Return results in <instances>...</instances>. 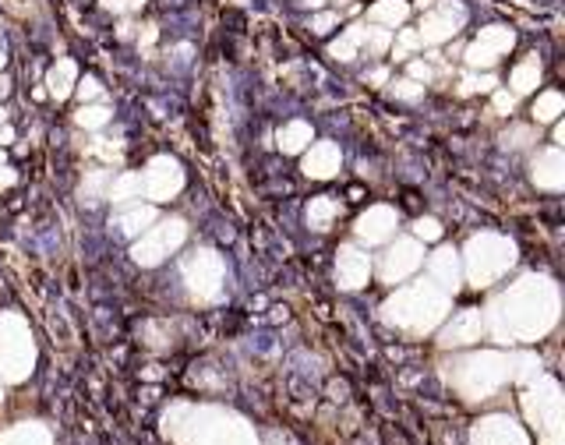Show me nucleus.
Instances as JSON below:
<instances>
[{"mask_svg": "<svg viewBox=\"0 0 565 445\" xmlns=\"http://www.w3.org/2000/svg\"><path fill=\"white\" fill-rule=\"evenodd\" d=\"M463 22H467V8L456 4V0H445V4H438L431 15H424L417 36H421V43L435 46V43H445V39L456 36Z\"/></svg>", "mask_w": 565, "mask_h": 445, "instance_id": "f257e3e1", "label": "nucleus"}, {"mask_svg": "<svg viewBox=\"0 0 565 445\" xmlns=\"http://www.w3.org/2000/svg\"><path fill=\"white\" fill-rule=\"evenodd\" d=\"M513 43H516L513 29L488 25V29H481V36L467 46V64H470V68H491V64L502 57V53L513 50Z\"/></svg>", "mask_w": 565, "mask_h": 445, "instance_id": "f03ea898", "label": "nucleus"}, {"mask_svg": "<svg viewBox=\"0 0 565 445\" xmlns=\"http://www.w3.org/2000/svg\"><path fill=\"white\" fill-rule=\"evenodd\" d=\"M181 237H184V222H181V219L163 222V230H159L156 237H145V241L135 248V258H138L142 265H156V262L166 255V248L181 244Z\"/></svg>", "mask_w": 565, "mask_h": 445, "instance_id": "7ed1b4c3", "label": "nucleus"}, {"mask_svg": "<svg viewBox=\"0 0 565 445\" xmlns=\"http://www.w3.org/2000/svg\"><path fill=\"white\" fill-rule=\"evenodd\" d=\"M142 184L149 188L152 198H166V195H174V191L184 184V177H181V166H177L174 159H156V163L149 166V174H145Z\"/></svg>", "mask_w": 565, "mask_h": 445, "instance_id": "20e7f679", "label": "nucleus"}, {"mask_svg": "<svg viewBox=\"0 0 565 445\" xmlns=\"http://www.w3.org/2000/svg\"><path fill=\"white\" fill-rule=\"evenodd\" d=\"M421 265V248L414 244V241H400L389 255H385V265H382V276L389 283H396V280H403L407 272H414Z\"/></svg>", "mask_w": 565, "mask_h": 445, "instance_id": "39448f33", "label": "nucleus"}, {"mask_svg": "<svg viewBox=\"0 0 565 445\" xmlns=\"http://www.w3.org/2000/svg\"><path fill=\"white\" fill-rule=\"evenodd\" d=\"M392 227H396V216H392L389 209H371L368 216H361L357 234H361L368 244H378V241H385V237L392 234Z\"/></svg>", "mask_w": 565, "mask_h": 445, "instance_id": "423d86ee", "label": "nucleus"}, {"mask_svg": "<svg viewBox=\"0 0 565 445\" xmlns=\"http://www.w3.org/2000/svg\"><path fill=\"white\" fill-rule=\"evenodd\" d=\"M304 170H308L311 177H332V174L339 170V149H336L332 142L315 145V149L308 152V159H304Z\"/></svg>", "mask_w": 565, "mask_h": 445, "instance_id": "0eeeda50", "label": "nucleus"}, {"mask_svg": "<svg viewBox=\"0 0 565 445\" xmlns=\"http://www.w3.org/2000/svg\"><path fill=\"white\" fill-rule=\"evenodd\" d=\"M364 280H368V258L357 255L354 248H343V251H339V283L354 290Z\"/></svg>", "mask_w": 565, "mask_h": 445, "instance_id": "6e6552de", "label": "nucleus"}, {"mask_svg": "<svg viewBox=\"0 0 565 445\" xmlns=\"http://www.w3.org/2000/svg\"><path fill=\"white\" fill-rule=\"evenodd\" d=\"M407 15H410V4H407V0H378V4H371V11H368V18H371L375 25H389V29L403 25Z\"/></svg>", "mask_w": 565, "mask_h": 445, "instance_id": "1a4fd4ad", "label": "nucleus"}, {"mask_svg": "<svg viewBox=\"0 0 565 445\" xmlns=\"http://www.w3.org/2000/svg\"><path fill=\"white\" fill-rule=\"evenodd\" d=\"M75 78H78V68H75L71 61H56V64L50 68V75H46V85H50V92H53L56 99H64V96L75 89Z\"/></svg>", "mask_w": 565, "mask_h": 445, "instance_id": "9d476101", "label": "nucleus"}, {"mask_svg": "<svg viewBox=\"0 0 565 445\" xmlns=\"http://www.w3.org/2000/svg\"><path fill=\"white\" fill-rule=\"evenodd\" d=\"M534 181L541 188H562V156L558 152H544L534 166Z\"/></svg>", "mask_w": 565, "mask_h": 445, "instance_id": "9b49d317", "label": "nucleus"}, {"mask_svg": "<svg viewBox=\"0 0 565 445\" xmlns=\"http://www.w3.org/2000/svg\"><path fill=\"white\" fill-rule=\"evenodd\" d=\"M361 43H364V25H350L343 36L329 46V53H332L336 61H354L357 50H361Z\"/></svg>", "mask_w": 565, "mask_h": 445, "instance_id": "f8f14e48", "label": "nucleus"}, {"mask_svg": "<svg viewBox=\"0 0 565 445\" xmlns=\"http://www.w3.org/2000/svg\"><path fill=\"white\" fill-rule=\"evenodd\" d=\"M537 85H541V61L530 57V61L516 64V71H513V89H516V92H534Z\"/></svg>", "mask_w": 565, "mask_h": 445, "instance_id": "ddd939ff", "label": "nucleus"}, {"mask_svg": "<svg viewBox=\"0 0 565 445\" xmlns=\"http://www.w3.org/2000/svg\"><path fill=\"white\" fill-rule=\"evenodd\" d=\"M431 272L438 276V280H445V287H452L456 290V251H438L435 258H431Z\"/></svg>", "mask_w": 565, "mask_h": 445, "instance_id": "4468645a", "label": "nucleus"}, {"mask_svg": "<svg viewBox=\"0 0 565 445\" xmlns=\"http://www.w3.org/2000/svg\"><path fill=\"white\" fill-rule=\"evenodd\" d=\"M308 142H311V128H308V124H290V128H282V131H279V145H282V152H301Z\"/></svg>", "mask_w": 565, "mask_h": 445, "instance_id": "2eb2a0df", "label": "nucleus"}, {"mask_svg": "<svg viewBox=\"0 0 565 445\" xmlns=\"http://www.w3.org/2000/svg\"><path fill=\"white\" fill-rule=\"evenodd\" d=\"M332 216H336V202H329V198H315L311 209H308V219H311L315 230H325Z\"/></svg>", "mask_w": 565, "mask_h": 445, "instance_id": "dca6fc26", "label": "nucleus"}, {"mask_svg": "<svg viewBox=\"0 0 565 445\" xmlns=\"http://www.w3.org/2000/svg\"><path fill=\"white\" fill-rule=\"evenodd\" d=\"M562 114V96L558 92H544L537 103H534V117L537 121H555Z\"/></svg>", "mask_w": 565, "mask_h": 445, "instance_id": "f3484780", "label": "nucleus"}, {"mask_svg": "<svg viewBox=\"0 0 565 445\" xmlns=\"http://www.w3.org/2000/svg\"><path fill=\"white\" fill-rule=\"evenodd\" d=\"M131 195H142V177H135V174H124L117 184L110 188V198L113 202H128Z\"/></svg>", "mask_w": 565, "mask_h": 445, "instance_id": "a211bd4d", "label": "nucleus"}, {"mask_svg": "<svg viewBox=\"0 0 565 445\" xmlns=\"http://www.w3.org/2000/svg\"><path fill=\"white\" fill-rule=\"evenodd\" d=\"M110 121V110L106 106H82L78 110V124L82 128H103Z\"/></svg>", "mask_w": 565, "mask_h": 445, "instance_id": "6ab92c4d", "label": "nucleus"}, {"mask_svg": "<svg viewBox=\"0 0 565 445\" xmlns=\"http://www.w3.org/2000/svg\"><path fill=\"white\" fill-rule=\"evenodd\" d=\"M149 219H152V209H135V212L121 216L117 227H121L124 234H138V230H145V222H149Z\"/></svg>", "mask_w": 565, "mask_h": 445, "instance_id": "aec40b11", "label": "nucleus"}, {"mask_svg": "<svg viewBox=\"0 0 565 445\" xmlns=\"http://www.w3.org/2000/svg\"><path fill=\"white\" fill-rule=\"evenodd\" d=\"M495 85H498L495 75H470V78L460 82V92H463V96H474V92H491Z\"/></svg>", "mask_w": 565, "mask_h": 445, "instance_id": "412c9836", "label": "nucleus"}, {"mask_svg": "<svg viewBox=\"0 0 565 445\" xmlns=\"http://www.w3.org/2000/svg\"><path fill=\"white\" fill-rule=\"evenodd\" d=\"M364 43H368L371 53H382V50H389L392 36L385 32V25H371V29H364Z\"/></svg>", "mask_w": 565, "mask_h": 445, "instance_id": "4be33fe9", "label": "nucleus"}, {"mask_svg": "<svg viewBox=\"0 0 565 445\" xmlns=\"http://www.w3.org/2000/svg\"><path fill=\"white\" fill-rule=\"evenodd\" d=\"M424 43H421V36H417V29H403L400 32V46H396V61H407V53H414V50H421Z\"/></svg>", "mask_w": 565, "mask_h": 445, "instance_id": "5701e85b", "label": "nucleus"}, {"mask_svg": "<svg viewBox=\"0 0 565 445\" xmlns=\"http://www.w3.org/2000/svg\"><path fill=\"white\" fill-rule=\"evenodd\" d=\"M392 92L400 96V99H417V96L424 92V85H417L414 78H403V82H396V85H392Z\"/></svg>", "mask_w": 565, "mask_h": 445, "instance_id": "b1692460", "label": "nucleus"}, {"mask_svg": "<svg viewBox=\"0 0 565 445\" xmlns=\"http://www.w3.org/2000/svg\"><path fill=\"white\" fill-rule=\"evenodd\" d=\"M438 234H442V227H438L435 219H421V222H417V237H424V241H435Z\"/></svg>", "mask_w": 565, "mask_h": 445, "instance_id": "393cba45", "label": "nucleus"}, {"mask_svg": "<svg viewBox=\"0 0 565 445\" xmlns=\"http://www.w3.org/2000/svg\"><path fill=\"white\" fill-rule=\"evenodd\" d=\"M103 184H106V174H92V177H89V184L82 188V195H85L89 202H96V195H99V188H103Z\"/></svg>", "mask_w": 565, "mask_h": 445, "instance_id": "a878e982", "label": "nucleus"}, {"mask_svg": "<svg viewBox=\"0 0 565 445\" xmlns=\"http://www.w3.org/2000/svg\"><path fill=\"white\" fill-rule=\"evenodd\" d=\"M336 22H339V15H318V18L311 22V29H315L318 36H325V32H329V29H332Z\"/></svg>", "mask_w": 565, "mask_h": 445, "instance_id": "bb28decb", "label": "nucleus"}, {"mask_svg": "<svg viewBox=\"0 0 565 445\" xmlns=\"http://www.w3.org/2000/svg\"><path fill=\"white\" fill-rule=\"evenodd\" d=\"M78 96H82V103H85V99H96V96H99V82H96V78H85V82L78 85Z\"/></svg>", "mask_w": 565, "mask_h": 445, "instance_id": "cd10ccee", "label": "nucleus"}, {"mask_svg": "<svg viewBox=\"0 0 565 445\" xmlns=\"http://www.w3.org/2000/svg\"><path fill=\"white\" fill-rule=\"evenodd\" d=\"M103 4L110 8V11H117V15H124V11H131V8H138L142 0H103Z\"/></svg>", "mask_w": 565, "mask_h": 445, "instance_id": "c85d7f7f", "label": "nucleus"}, {"mask_svg": "<svg viewBox=\"0 0 565 445\" xmlns=\"http://www.w3.org/2000/svg\"><path fill=\"white\" fill-rule=\"evenodd\" d=\"M495 110H498V114H513V96H508V92H498V96H495Z\"/></svg>", "mask_w": 565, "mask_h": 445, "instance_id": "c756f323", "label": "nucleus"}, {"mask_svg": "<svg viewBox=\"0 0 565 445\" xmlns=\"http://www.w3.org/2000/svg\"><path fill=\"white\" fill-rule=\"evenodd\" d=\"M410 78L414 82H431V68L428 64H410Z\"/></svg>", "mask_w": 565, "mask_h": 445, "instance_id": "7c9ffc66", "label": "nucleus"}, {"mask_svg": "<svg viewBox=\"0 0 565 445\" xmlns=\"http://www.w3.org/2000/svg\"><path fill=\"white\" fill-rule=\"evenodd\" d=\"M156 36H159V32H156V25H142L138 43H142V46H152V43H156Z\"/></svg>", "mask_w": 565, "mask_h": 445, "instance_id": "2f4dec72", "label": "nucleus"}, {"mask_svg": "<svg viewBox=\"0 0 565 445\" xmlns=\"http://www.w3.org/2000/svg\"><path fill=\"white\" fill-rule=\"evenodd\" d=\"M8 184H15V174H11V170L0 174V188H8Z\"/></svg>", "mask_w": 565, "mask_h": 445, "instance_id": "473e14b6", "label": "nucleus"}, {"mask_svg": "<svg viewBox=\"0 0 565 445\" xmlns=\"http://www.w3.org/2000/svg\"><path fill=\"white\" fill-rule=\"evenodd\" d=\"M11 138H15V131L4 124V128H0V142H11Z\"/></svg>", "mask_w": 565, "mask_h": 445, "instance_id": "72a5a7b5", "label": "nucleus"}, {"mask_svg": "<svg viewBox=\"0 0 565 445\" xmlns=\"http://www.w3.org/2000/svg\"><path fill=\"white\" fill-rule=\"evenodd\" d=\"M8 89H11V82H8V78H0V96H8Z\"/></svg>", "mask_w": 565, "mask_h": 445, "instance_id": "f704fd0d", "label": "nucleus"}, {"mask_svg": "<svg viewBox=\"0 0 565 445\" xmlns=\"http://www.w3.org/2000/svg\"><path fill=\"white\" fill-rule=\"evenodd\" d=\"M304 4H308V8H322V4H325V0H304Z\"/></svg>", "mask_w": 565, "mask_h": 445, "instance_id": "c9c22d12", "label": "nucleus"}, {"mask_svg": "<svg viewBox=\"0 0 565 445\" xmlns=\"http://www.w3.org/2000/svg\"><path fill=\"white\" fill-rule=\"evenodd\" d=\"M0 68H4V46H0Z\"/></svg>", "mask_w": 565, "mask_h": 445, "instance_id": "e433bc0d", "label": "nucleus"}, {"mask_svg": "<svg viewBox=\"0 0 565 445\" xmlns=\"http://www.w3.org/2000/svg\"><path fill=\"white\" fill-rule=\"evenodd\" d=\"M4 121H8V114H4V110H0V124H4Z\"/></svg>", "mask_w": 565, "mask_h": 445, "instance_id": "4c0bfd02", "label": "nucleus"}, {"mask_svg": "<svg viewBox=\"0 0 565 445\" xmlns=\"http://www.w3.org/2000/svg\"><path fill=\"white\" fill-rule=\"evenodd\" d=\"M0 163H4V152H0Z\"/></svg>", "mask_w": 565, "mask_h": 445, "instance_id": "58836bf2", "label": "nucleus"}]
</instances>
